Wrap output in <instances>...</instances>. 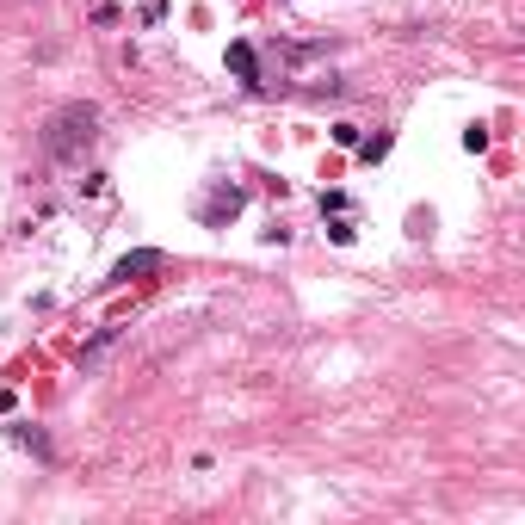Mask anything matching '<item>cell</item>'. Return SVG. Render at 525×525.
Here are the masks:
<instances>
[{
    "instance_id": "cell-5",
    "label": "cell",
    "mask_w": 525,
    "mask_h": 525,
    "mask_svg": "<svg viewBox=\"0 0 525 525\" xmlns=\"http://www.w3.org/2000/svg\"><path fill=\"white\" fill-rule=\"evenodd\" d=\"M359 155H365V161H383V155H390V136H371V143H359Z\"/></svg>"
},
{
    "instance_id": "cell-2",
    "label": "cell",
    "mask_w": 525,
    "mask_h": 525,
    "mask_svg": "<svg viewBox=\"0 0 525 525\" xmlns=\"http://www.w3.org/2000/svg\"><path fill=\"white\" fill-rule=\"evenodd\" d=\"M167 260L155 254V248H136V254H124L118 266H112V278H105V285H130V278H155Z\"/></svg>"
},
{
    "instance_id": "cell-7",
    "label": "cell",
    "mask_w": 525,
    "mask_h": 525,
    "mask_svg": "<svg viewBox=\"0 0 525 525\" xmlns=\"http://www.w3.org/2000/svg\"><path fill=\"white\" fill-rule=\"evenodd\" d=\"M464 149H470V155H482V149H488V130H482V124H476V130H464Z\"/></svg>"
},
{
    "instance_id": "cell-3",
    "label": "cell",
    "mask_w": 525,
    "mask_h": 525,
    "mask_svg": "<svg viewBox=\"0 0 525 525\" xmlns=\"http://www.w3.org/2000/svg\"><path fill=\"white\" fill-rule=\"evenodd\" d=\"M229 68H235V75L248 81V87H260V62H254V44H229Z\"/></svg>"
},
{
    "instance_id": "cell-6",
    "label": "cell",
    "mask_w": 525,
    "mask_h": 525,
    "mask_svg": "<svg viewBox=\"0 0 525 525\" xmlns=\"http://www.w3.org/2000/svg\"><path fill=\"white\" fill-rule=\"evenodd\" d=\"M334 143L340 149H359V124H334Z\"/></svg>"
},
{
    "instance_id": "cell-4",
    "label": "cell",
    "mask_w": 525,
    "mask_h": 525,
    "mask_svg": "<svg viewBox=\"0 0 525 525\" xmlns=\"http://www.w3.org/2000/svg\"><path fill=\"white\" fill-rule=\"evenodd\" d=\"M13 445H25V451H38V458H50V439L31 427V420H13Z\"/></svg>"
},
{
    "instance_id": "cell-1",
    "label": "cell",
    "mask_w": 525,
    "mask_h": 525,
    "mask_svg": "<svg viewBox=\"0 0 525 525\" xmlns=\"http://www.w3.org/2000/svg\"><path fill=\"white\" fill-rule=\"evenodd\" d=\"M93 136H99V105H87V99H68L62 112L44 124V149H50L56 161H81V155L93 149Z\"/></svg>"
}]
</instances>
